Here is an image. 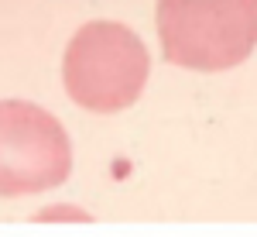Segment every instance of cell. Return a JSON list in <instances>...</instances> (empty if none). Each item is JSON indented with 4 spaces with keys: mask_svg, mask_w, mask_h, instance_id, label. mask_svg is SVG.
Returning <instances> with one entry per match:
<instances>
[{
    "mask_svg": "<svg viewBox=\"0 0 257 237\" xmlns=\"http://www.w3.org/2000/svg\"><path fill=\"white\" fill-rule=\"evenodd\" d=\"M151 72L144 41L117 21H89L72 35L62 79L69 97L93 114H117L141 97Z\"/></svg>",
    "mask_w": 257,
    "mask_h": 237,
    "instance_id": "1",
    "label": "cell"
},
{
    "mask_svg": "<svg viewBox=\"0 0 257 237\" xmlns=\"http://www.w3.org/2000/svg\"><path fill=\"white\" fill-rule=\"evenodd\" d=\"M72 172L69 134L28 100H0V196H31L62 186Z\"/></svg>",
    "mask_w": 257,
    "mask_h": 237,
    "instance_id": "3",
    "label": "cell"
},
{
    "mask_svg": "<svg viewBox=\"0 0 257 237\" xmlns=\"http://www.w3.org/2000/svg\"><path fill=\"white\" fill-rule=\"evenodd\" d=\"M55 217H76V220H86V213L79 210H65V206H48V210H41L38 220H55Z\"/></svg>",
    "mask_w": 257,
    "mask_h": 237,
    "instance_id": "4",
    "label": "cell"
},
{
    "mask_svg": "<svg viewBox=\"0 0 257 237\" xmlns=\"http://www.w3.org/2000/svg\"><path fill=\"white\" fill-rule=\"evenodd\" d=\"M165 59L219 72L257 48V0H158Z\"/></svg>",
    "mask_w": 257,
    "mask_h": 237,
    "instance_id": "2",
    "label": "cell"
}]
</instances>
